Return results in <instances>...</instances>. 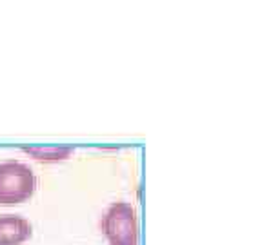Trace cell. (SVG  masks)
I'll return each mask as SVG.
<instances>
[{
	"label": "cell",
	"instance_id": "6da1fadb",
	"mask_svg": "<svg viewBox=\"0 0 262 245\" xmlns=\"http://www.w3.org/2000/svg\"><path fill=\"white\" fill-rule=\"evenodd\" d=\"M37 191V177L29 165L15 160L0 163V205L27 202Z\"/></svg>",
	"mask_w": 262,
	"mask_h": 245
},
{
	"label": "cell",
	"instance_id": "7a4b0ae2",
	"mask_svg": "<svg viewBox=\"0 0 262 245\" xmlns=\"http://www.w3.org/2000/svg\"><path fill=\"white\" fill-rule=\"evenodd\" d=\"M101 229L109 245H139L137 213L127 202L111 203L101 220Z\"/></svg>",
	"mask_w": 262,
	"mask_h": 245
},
{
	"label": "cell",
	"instance_id": "3957f363",
	"mask_svg": "<svg viewBox=\"0 0 262 245\" xmlns=\"http://www.w3.org/2000/svg\"><path fill=\"white\" fill-rule=\"evenodd\" d=\"M33 234V227L20 215L0 216V245H20Z\"/></svg>",
	"mask_w": 262,
	"mask_h": 245
},
{
	"label": "cell",
	"instance_id": "277c9868",
	"mask_svg": "<svg viewBox=\"0 0 262 245\" xmlns=\"http://www.w3.org/2000/svg\"><path fill=\"white\" fill-rule=\"evenodd\" d=\"M24 153L39 162H62L73 155V147L46 146V147H24Z\"/></svg>",
	"mask_w": 262,
	"mask_h": 245
}]
</instances>
